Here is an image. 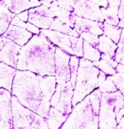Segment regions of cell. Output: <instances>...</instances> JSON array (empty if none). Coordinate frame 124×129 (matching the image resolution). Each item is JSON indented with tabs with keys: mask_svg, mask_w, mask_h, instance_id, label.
<instances>
[{
	"mask_svg": "<svg viewBox=\"0 0 124 129\" xmlns=\"http://www.w3.org/2000/svg\"><path fill=\"white\" fill-rule=\"evenodd\" d=\"M83 58L92 62L98 61L101 59V53L98 51V49L85 41H83Z\"/></svg>",
	"mask_w": 124,
	"mask_h": 129,
	"instance_id": "cell-23",
	"label": "cell"
},
{
	"mask_svg": "<svg viewBox=\"0 0 124 129\" xmlns=\"http://www.w3.org/2000/svg\"><path fill=\"white\" fill-rule=\"evenodd\" d=\"M15 16V15L10 12L3 6L0 5V36L6 31Z\"/></svg>",
	"mask_w": 124,
	"mask_h": 129,
	"instance_id": "cell-22",
	"label": "cell"
},
{
	"mask_svg": "<svg viewBox=\"0 0 124 129\" xmlns=\"http://www.w3.org/2000/svg\"><path fill=\"white\" fill-rule=\"evenodd\" d=\"M116 73H119V74H123V64H118L117 66L115 69Z\"/></svg>",
	"mask_w": 124,
	"mask_h": 129,
	"instance_id": "cell-38",
	"label": "cell"
},
{
	"mask_svg": "<svg viewBox=\"0 0 124 129\" xmlns=\"http://www.w3.org/2000/svg\"><path fill=\"white\" fill-rule=\"evenodd\" d=\"M101 93L98 91V90H94L91 95H89V103L92 108V111L95 116H98L99 113V109H100V103H101Z\"/></svg>",
	"mask_w": 124,
	"mask_h": 129,
	"instance_id": "cell-25",
	"label": "cell"
},
{
	"mask_svg": "<svg viewBox=\"0 0 124 129\" xmlns=\"http://www.w3.org/2000/svg\"><path fill=\"white\" fill-rule=\"evenodd\" d=\"M74 14L80 18L98 22H104L101 8L92 0H76Z\"/></svg>",
	"mask_w": 124,
	"mask_h": 129,
	"instance_id": "cell-8",
	"label": "cell"
},
{
	"mask_svg": "<svg viewBox=\"0 0 124 129\" xmlns=\"http://www.w3.org/2000/svg\"><path fill=\"white\" fill-rule=\"evenodd\" d=\"M49 30L57 31V32L65 34H67L69 36H72L74 37H80V35L76 32V30L74 28H71L68 24L59 21L58 19H57L55 18H54L53 21L51 22V24L49 27Z\"/></svg>",
	"mask_w": 124,
	"mask_h": 129,
	"instance_id": "cell-21",
	"label": "cell"
},
{
	"mask_svg": "<svg viewBox=\"0 0 124 129\" xmlns=\"http://www.w3.org/2000/svg\"><path fill=\"white\" fill-rule=\"evenodd\" d=\"M51 13L53 14L54 17L59 21L64 22L65 24H68L71 28H74V20L76 15L74 12H68L65 9H61L58 6H51L49 7Z\"/></svg>",
	"mask_w": 124,
	"mask_h": 129,
	"instance_id": "cell-19",
	"label": "cell"
},
{
	"mask_svg": "<svg viewBox=\"0 0 124 129\" xmlns=\"http://www.w3.org/2000/svg\"><path fill=\"white\" fill-rule=\"evenodd\" d=\"M39 1H42V6H46V7L48 8L49 6H50L52 3L57 1V0H39Z\"/></svg>",
	"mask_w": 124,
	"mask_h": 129,
	"instance_id": "cell-37",
	"label": "cell"
},
{
	"mask_svg": "<svg viewBox=\"0 0 124 129\" xmlns=\"http://www.w3.org/2000/svg\"><path fill=\"white\" fill-rule=\"evenodd\" d=\"M11 105L13 129H48L46 118L23 106L12 95Z\"/></svg>",
	"mask_w": 124,
	"mask_h": 129,
	"instance_id": "cell-5",
	"label": "cell"
},
{
	"mask_svg": "<svg viewBox=\"0 0 124 129\" xmlns=\"http://www.w3.org/2000/svg\"><path fill=\"white\" fill-rule=\"evenodd\" d=\"M99 70L93 66L92 61L80 58L75 87L72 98V107L76 106L89 94L98 88V76Z\"/></svg>",
	"mask_w": 124,
	"mask_h": 129,
	"instance_id": "cell-3",
	"label": "cell"
},
{
	"mask_svg": "<svg viewBox=\"0 0 124 129\" xmlns=\"http://www.w3.org/2000/svg\"><path fill=\"white\" fill-rule=\"evenodd\" d=\"M109 78L116 87L117 90L123 95V74L116 73L112 76H109Z\"/></svg>",
	"mask_w": 124,
	"mask_h": 129,
	"instance_id": "cell-30",
	"label": "cell"
},
{
	"mask_svg": "<svg viewBox=\"0 0 124 129\" xmlns=\"http://www.w3.org/2000/svg\"><path fill=\"white\" fill-rule=\"evenodd\" d=\"M71 55L56 47L54 52V78L57 84H65L70 81L71 72L69 67Z\"/></svg>",
	"mask_w": 124,
	"mask_h": 129,
	"instance_id": "cell-7",
	"label": "cell"
},
{
	"mask_svg": "<svg viewBox=\"0 0 124 129\" xmlns=\"http://www.w3.org/2000/svg\"><path fill=\"white\" fill-rule=\"evenodd\" d=\"M56 85L54 76H40L29 71L16 70L11 94L23 106L45 118Z\"/></svg>",
	"mask_w": 124,
	"mask_h": 129,
	"instance_id": "cell-1",
	"label": "cell"
},
{
	"mask_svg": "<svg viewBox=\"0 0 124 129\" xmlns=\"http://www.w3.org/2000/svg\"><path fill=\"white\" fill-rule=\"evenodd\" d=\"M16 17L20 19L21 21H24V22H27L28 21V10L22 12L19 14H18L16 15Z\"/></svg>",
	"mask_w": 124,
	"mask_h": 129,
	"instance_id": "cell-35",
	"label": "cell"
},
{
	"mask_svg": "<svg viewBox=\"0 0 124 129\" xmlns=\"http://www.w3.org/2000/svg\"><path fill=\"white\" fill-rule=\"evenodd\" d=\"M116 47V44H115L110 39L104 34L98 37V43L97 48L101 53L114 58Z\"/></svg>",
	"mask_w": 124,
	"mask_h": 129,
	"instance_id": "cell-20",
	"label": "cell"
},
{
	"mask_svg": "<svg viewBox=\"0 0 124 129\" xmlns=\"http://www.w3.org/2000/svg\"><path fill=\"white\" fill-rule=\"evenodd\" d=\"M3 38V46L0 50V61L16 69L18 53L21 46L5 37Z\"/></svg>",
	"mask_w": 124,
	"mask_h": 129,
	"instance_id": "cell-12",
	"label": "cell"
},
{
	"mask_svg": "<svg viewBox=\"0 0 124 129\" xmlns=\"http://www.w3.org/2000/svg\"><path fill=\"white\" fill-rule=\"evenodd\" d=\"M75 3H76V0H57V1L52 3L49 6V7L58 6V7L63 9H65L68 12H73Z\"/></svg>",
	"mask_w": 124,
	"mask_h": 129,
	"instance_id": "cell-28",
	"label": "cell"
},
{
	"mask_svg": "<svg viewBox=\"0 0 124 129\" xmlns=\"http://www.w3.org/2000/svg\"><path fill=\"white\" fill-rule=\"evenodd\" d=\"M80 37L83 39V41L91 44L94 47L97 48L98 47V36L90 34V33H86L83 32L80 34ZM98 49V48H97Z\"/></svg>",
	"mask_w": 124,
	"mask_h": 129,
	"instance_id": "cell-31",
	"label": "cell"
},
{
	"mask_svg": "<svg viewBox=\"0 0 124 129\" xmlns=\"http://www.w3.org/2000/svg\"><path fill=\"white\" fill-rule=\"evenodd\" d=\"M74 94V89L71 84V82L61 85L60 96L57 104L55 106L54 109L64 114L65 115L68 116L72 110V98Z\"/></svg>",
	"mask_w": 124,
	"mask_h": 129,
	"instance_id": "cell-13",
	"label": "cell"
},
{
	"mask_svg": "<svg viewBox=\"0 0 124 129\" xmlns=\"http://www.w3.org/2000/svg\"><path fill=\"white\" fill-rule=\"evenodd\" d=\"M55 48L44 36L33 35L20 49L16 70L29 71L40 76H54Z\"/></svg>",
	"mask_w": 124,
	"mask_h": 129,
	"instance_id": "cell-2",
	"label": "cell"
},
{
	"mask_svg": "<svg viewBox=\"0 0 124 129\" xmlns=\"http://www.w3.org/2000/svg\"><path fill=\"white\" fill-rule=\"evenodd\" d=\"M26 23L27 22H24L22 21H21L20 19H18L16 15L14 17V18L11 21V25H13V26H15V27H20V28H23V29H25L26 30Z\"/></svg>",
	"mask_w": 124,
	"mask_h": 129,
	"instance_id": "cell-33",
	"label": "cell"
},
{
	"mask_svg": "<svg viewBox=\"0 0 124 129\" xmlns=\"http://www.w3.org/2000/svg\"><path fill=\"white\" fill-rule=\"evenodd\" d=\"M14 42L19 46H24L33 37V34L27 30L13 25H9L6 31L1 36Z\"/></svg>",
	"mask_w": 124,
	"mask_h": 129,
	"instance_id": "cell-16",
	"label": "cell"
},
{
	"mask_svg": "<svg viewBox=\"0 0 124 129\" xmlns=\"http://www.w3.org/2000/svg\"><path fill=\"white\" fill-rule=\"evenodd\" d=\"M54 17L49 8L41 5L28 10V21L39 29L48 30Z\"/></svg>",
	"mask_w": 124,
	"mask_h": 129,
	"instance_id": "cell-9",
	"label": "cell"
},
{
	"mask_svg": "<svg viewBox=\"0 0 124 129\" xmlns=\"http://www.w3.org/2000/svg\"><path fill=\"white\" fill-rule=\"evenodd\" d=\"M123 8H124V0H121V3L118 8V13H117V17H118L119 20H123V18H124Z\"/></svg>",
	"mask_w": 124,
	"mask_h": 129,
	"instance_id": "cell-34",
	"label": "cell"
},
{
	"mask_svg": "<svg viewBox=\"0 0 124 129\" xmlns=\"http://www.w3.org/2000/svg\"><path fill=\"white\" fill-rule=\"evenodd\" d=\"M73 109L60 129H98V116L94 115L88 96Z\"/></svg>",
	"mask_w": 124,
	"mask_h": 129,
	"instance_id": "cell-4",
	"label": "cell"
},
{
	"mask_svg": "<svg viewBox=\"0 0 124 129\" xmlns=\"http://www.w3.org/2000/svg\"><path fill=\"white\" fill-rule=\"evenodd\" d=\"M115 103V93L101 94L98 113L99 129H115L116 127Z\"/></svg>",
	"mask_w": 124,
	"mask_h": 129,
	"instance_id": "cell-6",
	"label": "cell"
},
{
	"mask_svg": "<svg viewBox=\"0 0 124 129\" xmlns=\"http://www.w3.org/2000/svg\"><path fill=\"white\" fill-rule=\"evenodd\" d=\"M68 116L62 114L54 107H51L47 115L46 121L48 129H60L62 124L66 121Z\"/></svg>",
	"mask_w": 124,
	"mask_h": 129,
	"instance_id": "cell-18",
	"label": "cell"
},
{
	"mask_svg": "<svg viewBox=\"0 0 124 129\" xmlns=\"http://www.w3.org/2000/svg\"><path fill=\"white\" fill-rule=\"evenodd\" d=\"M121 3V0H107L108 6L119 8V6Z\"/></svg>",
	"mask_w": 124,
	"mask_h": 129,
	"instance_id": "cell-36",
	"label": "cell"
},
{
	"mask_svg": "<svg viewBox=\"0 0 124 129\" xmlns=\"http://www.w3.org/2000/svg\"><path fill=\"white\" fill-rule=\"evenodd\" d=\"M16 69L0 61V88L11 92Z\"/></svg>",
	"mask_w": 124,
	"mask_h": 129,
	"instance_id": "cell-17",
	"label": "cell"
},
{
	"mask_svg": "<svg viewBox=\"0 0 124 129\" xmlns=\"http://www.w3.org/2000/svg\"><path fill=\"white\" fill-rule=\"evenodd\" d=\"M3 46V38H2V37H1V36H0V50L2 49Z\"/></svg>",
	"mask_w": 124,
	"mask_h": 129,
	"instance_id": "cell-39",
	"label": "cell"
},
{
	"mask_svg": "<svg viewBox=\"0 0 124 129\" xmlns=\"http://www.w3.org/2000/svg\"><path fill=\"white\" fill-rule=\"evenodd\" d=\"M11 92L0 88V129H13Z\"/></svg>",
	"mask_w": 124,
	"mask_h": 129,
	"instance_id": "cell-10",
	"label": "cell"
},
{
	"mask_svg": "<svg viewBox=\"0 0 124 129\" xmlns=\"http://www.w3.org/2000/svg\"><path fill=\"white\" fill-rule=\"evenodd\" d=\"M79 63H80V58L75 55H71L70 61H69V67H70V72H71L70 82L73 89H74L75 87L76 78H77V71L79 68Z\"/></svg>",
	"mask_w": 124,
	"mask_h": 129,
	"instance_id": "cell-26",
	"label": "cell"
},
{
	"mask_svg": "<svg viewBox=\"0 0 124 129\" xmlns=\"http://www.w3.org/2000/svg\"><path fill=\"white\" fill-rule=\"evenodd\" d=\"M102 27H103V23L101 22L94 21L92 20L80 18L77 16L75 17L74 29L79 35L83 32H86L97 36H101L103 34Z\"/></svg>",
	"mask_w": 124,
	"mask_h": 129,
	"instance_id": "cell-15",
	"label": "cell"
},
{
	"mask_svg": "<svg viewBox=\"0 0 124 129\" xmlns=\"http://www.w3.org/2000/svg\"><path fill=\"white\" fill-rule=\"evenodd\" d=\"M26 30L30 34H34V35H39L40 34V29H39L37 27H36L35 25L29 22L26 23Z\"/></svg>",
	"mask_w": 124,
	"mask_h": 129,
	"instance_id": "cell-32",
	"label": "cell"
},
{
	"mask_svg": "<svg viewBox=\"0 0 124 129\" xmlns=\"http://www.w3.org/2000/svg\"><path fill=\"white\" fill-rule=\"evenodd\" d=\"M41 35L46 37L53 45L56 47L65 51L70 55H73V51L71 49V36L62 34L57 31L51 30H41Z\"/></svg>",
	"mask_w": 124,
	"mask_h": 129,
	"instance_id": "cell-11",
	"label": "cell"
},
{
	"mask_svg": "<svg viewBox=\"0 0 124 129\" xmlns=\"http://www.w3.org/2000/svg\"><path fill=\"white\" fill-rule=\"evenodd\" d=\"M0 5L6 7L10 12L18 14L33 8L40 6L42 1L39 0H0Z\"/></svg>",
	"mask_w": 124,
	"mask_h": 129,
	"instance_id": "cell-14",
	"label": "cell"
},
{
	"mask_svg": "<svg viewBox=\"0 0 124 129\" xmlns=\"http://www.w3.org/2000/svg\"><path fill=\"white\" fill-rule=\"evenodd\" d=\"M98 91L102 93H115L117 90L116 87L110 79V78H107L106 80L98 87Z\"/></svg>",
	"mask_w": 124,
	"mask_h": 129,
	"instance_id": "cell-29",
	"label": "cell"
},
{
	"mask_svg": "<svg viewBox=\"0 0 124 129\" xmlns=\"http://www.w3.org/2000/svg\"><path fill=\"white\" fill-rule=\"evenodd\" d=\"M122 30L123 29H121L117 26L110 25L103 22V27H102L103 34L107 37L109 39H110L115 44L118 43Z\"/></svg>",
	"mask_w": 124,
	"mask_h": 129,
	"instance_id": "cell-24",
	"label": "cell"
},
{
	"mask_svg": "<svg viewBox=\"0 0 124 129\" xmlns=\"http://www.w3.org/2000/svg\"><path fill=\"white\" fill-rule=\"evenodd\" d=\"M83 40L81 37H74L71 36V49L73 51V55L78 58H83Z\"/></svg>",
	"mask_w": 124,
	"mask_h": 129,
	"instance_id": "cell-27",
	"label": "cell"
}]
</instances>
